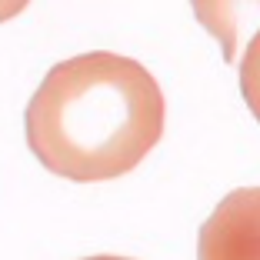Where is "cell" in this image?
Listing matches in <instances>:
<instances>
[{
	"label": "cell",
	"instance_id": "obj_2",
	"mask_svg": "<svg viewBox=\"0 0 260 260\" xmlns=\"http://www.w3.org/2000/svg\"><path fill=\"white\" fill-rule=\"evenodd\" d=\"M260 247V190L240 187L227 193L207 217L197 237V260H257Z\"/></svg>",
	"mask_w": 260,
	"mask_h": 260
},
{
	"label": "cell",
	"instance_id": "obj_1",
	"mask_svg": "<svg viewBox=\"0 0 260 260\" xmlns=\"http://www.w3.org/2000/svg\"><path fill=\"white\" fill-rule=\"evenodd\" d=\"M167 127V100L134 57L90 50L60 60L27 100L23 130L40 167L74 184L127 177Z\"/></svg>",
	"mask_w": 260,
	"mask_h": 260
},
{
	"label": "cell",
	"instance_id": "obj_3",
	"mask_svg": "<svg viewBox=\"0 0 260 260\" xmlns=\"http://www.w3.org/2000/svg\"><path fill=\"white\" fill-rule=\"evenodd\" d=\"M84 260H134V257H120V253H93V257H84Z\"/></svg>",
	"mask_w": 260,
	"mask_h": 260
}]
</instances>
